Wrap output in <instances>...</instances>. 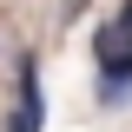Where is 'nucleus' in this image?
Returning <instances> with one entry per match:
<instances>
[{"label":"nucleus","mask_w":132,"mask_h":132,"mask_svg":"<svg viewBox=\"0 0 132 132\" xmlns=\"http://www.w3.org/2000/svg\"><path fill=\"white\" fill-rule=\"evenodd\" d=\"M93 93H99V106H112V112L132 106V46L99 60V86H93Z\"/></svg>","instance_id":"nucleus-1"},{"label":"nucleus","mask_w":132,"mask_h":132,"mask_svg":"<svg viewBox=\"0 0 132 132\" xmlns=\"http://www.w3.org/2000/svg\"><path fill=\"white\" fill-rule=\"evenodd\" d=\"M46 119V93H40V66L20 60V106H13V132H40Z\"/></svg>","instance_id":"nucleus-2"}]
</instances>
